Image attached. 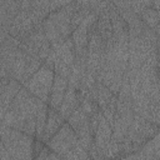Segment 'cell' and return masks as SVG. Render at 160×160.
Wrapping results in <instances>:
<instances>
[{
  "label": "cell",
  "instance_id": "obj_1",
  "mask_svg": "<svg viewBox=\"0 0 160 160\" xmlns=\"http://www.w3.org/2000/svg\"><path fill=\"white\" fill-rule=\"evenodd\" d=\"M40 99L34 96L24 85L14 96L11 104L4 114L2 122L8 126L24 131L35 136L36 128V111Z\"/></svg>",
  "mask_w": 160,
  "mask_h": 160
},
{
  "label": "cell",
  "instance_id": "obj_2",
  "mask_svg": "<svg viewBox=\"0 0 160 160\" xmlns=\"http://www.w3.org/2000/svg\"><path fill=\"white\" fill-rule=\"evenodd\" d=\"M72 11H74V1L49 12V15L44 19L42 30L45 32V36L50 41L51 48L60 45L64 40L71 36Z\"/></svg>",
  "mask_w": 160,
  "mask_h": 160
},
{
  "label": "cell",
  "instance_id": "obj_3",
  "mask_svg": "<svg viewBox=\"0 0 160 160\" xmlns=\"http://www.w3.org/2000/svg\"><path fill=\"white\" fill-rule=\"evenodd\" d=\"M0 139L8 150L10 159L30 160L32 159L35 136L24 131L12 129L0 121Z\"/></svg>",
  "mask_w": 160,
  "mask_h": 160
},
{
  "label": "cell",
  "instance_id": "obj_4",
  "mask_svg": "<svg viewBox=\"0 0 160 160\" xmlns=\"http://www.w3.org/2000/svg\"><path fill=\"white\" fill-rule=\"evenodd\" d=\"M54 75L55 72H54L52 60L50 56H48L46 60L41 64V66L24 84V86L38 99L42 100L44 102H49Z\"/></svg>",
  "mask_w": 160,
  "mask_h": 160
},
{
  "label": "cell",
  "instance_id": "obj_5",
  "mask_svg": "<svg viewBox=\"0 0 160 160\" xmlns=\"http://www.w3.org/2000/svg\"><path fill=\"white\" fill-rule=\"evenodd\" d=\"M49 56L52 60L54 72L69 79L76 58V52L71 38H68L60 45L52 48Z\"/></svg>",
  "mask_w": 160,
  "mask_h": 160
},
{
  "label": "cell",
  "instance_id": "obj_6",
  "mask_svg": "<svg viewBox=\"0 0 160 160\" xmlns=\"http://www.w3.org/2000/svg\"><path fill=\"white\" fill-rule=\"evenodd\" d=\"M69 125L72 128L74 132L78 136L79 144L89 152L92 142H94V135L90 130V122H89V115L84 111V109L79 105L74 112L66 120Z\"/></svg>",
  "mask_w": 160,
  "mask_h": 160
},
{
  "label": "cell",
  "instance_id": "obj_7",
  "mask_svg": "<svg viewBox=\"0 0 160 160\" xmlns=\"http://www.w3.org/2000/svg\"><path fill=\"white\" fill-rule=\"evenodd\" d=\"M38 25H41L36 21V19L32 16L30 9H29V0L21 6L20 11L15 15V18L11 21V25L9 28V34L15 38L18 41L24 40Z\"/></svg>",
  "mask_w": 160,
  "mask_h": 160
},
{
  "label": "cell",
  "instance_id": "obj_8",
  "mask_svg": "<svg viewBox=\"0 0 160 160\" xmlns=\"http://www.w3.org/2000/svg\"><path fill=\"white\" fill-rule=\"evenodd\" d=\"M20 46L26 52L39 56L42 61L46 60V58L49 56V54L52 50L51 44L48 40V38L45 36V32L42 30V24L38 25L24 40H21Z\"/></svg>",
  "mask_w": 160,
  "mask_h": 160
},
{
  "label": "cell",
  "instance_id": "obj_9",
  "mask_svg": "<svg viewBox=\"0 0 160 160\" xmlns=\"http://www.w3.org/2000/svg\"><path fill=\"white\" fill-rule=\"evenodd\" d=\"M78 136L74 132L72 128L69 125L68 121H65L60 129L45 142L48 145V148L52 151H55L56 154L60 155L61 159H64L65 154L68 151H70L76 144H78Z\"/></svg>",
  "mask_w": 160,
  "mask_h": 160
},
{
  "label": "cell",
  "instance_id": "obj_10",
  "mask_svg": "<svg viewBox=\"0 0 160 160\" xmlns=\"http://www.w3.org/2000/svg\"><path fill=\"white\" fill-rule=\"evenodd\" d=\"M126 158H138V159H160V135L159 131L146 140L136 151L129 154Z\"/></svg>",
  "mask_w": 160,
  "mask_h": 160
},
{
  "label": "cell",
  "instance_id": "obj_11",
  "mask_svg": "<svg viewBox=\"0 0 160 160\" xmlns=\"http://www.w3.org/2000/svg\"><path fill=\"white\" fill-rule=\"evenodd\" d=\"M96 29H98L102 41L106 45V51H109L112 48V29H111V22H110L109 12H108V9H106V4L98 14Z\"/></svg>",
  "mask_w": 160,
  "mask_h": 160
},
{
  "label": "cell",
  "instance_id": "obj_12",
  "mask_svg": "<svg viewBox=\"0 0 160 160\" xmlns=\"http://www.w3.org/2000/svg\"><path fill=\"white\" fill-rule=\"evenodd\" d=\"M80 101H81V98H80L79 91L75 88L68 85L66 91H65V95H64L62 101H61V105L59 108V112L62 115V118L65 120H68V118L80 105Z\"/></svg>",
  "mask_w": 160,
  "mask_h": 160
},
{
  "label": "cell",
  "instance_id": "obj_13",
  "mask_svg": "<svg viewBox=\"0 0 160 160\" xmlns=\"http://www.w3.org/2000/svg\"><path fill=\"white\" fill-rule=\"evenodd\" d=\"M68 88V78H64L59 74L54 75V81H52V86H51V91H50V98H49V106L58 109L61 105L62 98L65 95Z\"/></svg>",
  "mask_w": 160,
  "mask_h": 160
},
{
  "label": "cell",
  "instance_id": "obj_14",
  "mask_svg": "<svg viewBox=\"0 0 160 160\" xmlns=\"http://www.w3.org/2000/svg\"><path fill=\"white\" fill-rule=\"evenodd\" d=\"M66 120L62 118V115L59 112L58 109H54L51 106H48V116H46V124H45V129H44L42 141L46 142L60 129V126Z\"/></svg>",
  "mask_w": 160,
  "mask_h": 160
},
{
  "label": "cell",
  "instance_id": "obj_15",
  "mask_svg": "<svg viewBox=\"0 0 160 160\" xmlns=\"http://www.w3.org/2000/svg\"><path fill=\"white\" fill-rule=\"evenodd\" d=\"M21 86L22 85L15 79H10L8 82L4 84V88H2V91L0 95V121H2L5 111L8 110L14 96L16 95V92L20 90Z\"/></svg>",
  "mask_w": 160,
  "mask_h": 160
},
{
  "label": "cell",
  "instance_id": "obj_16",
  "mask_svg": "<svg viewBox=\"0 0 160 160\" xmlns=\"http://www.w3.org/2000/svg\"><path fill=\"white\" fill-rule=\"evenodd\" d=\"M48 102H44L42 100H40L39 106H38V111H36V128H35V139L36 140H41L42 141V135H44V129H45V124H46V116H48Z\"/></svg>",
  "mask_w": 160,
  "mask_h": 160
},
{
  "label": "cell",
  "instance_id": "obj_17",
  "mask_svg": "<svg viewBox=\"0 0 160 160\" xmlns=\"http://www.w3.org/2000/svg\"><path fill=\"white\" fill-rule=\"evenodd\" d=\"M139 16L148 28L152 29L156 34H159V20H160L159 10H155L152 8H145L144 10H141Z\"/></svg>",
  "mask_w": 160,
  "mask_h": 160
},
{
  "label": "cell",
  "instance_id": "obj_18",
  "mask_svg": "<svg viewBox=\"0 0 160 160\" xmlns=\"http://www.w3.org/2000/svg\"><path fill=\"white\" fill-rule=\"evenodd\" d=\"M112 96H114V94L110 91L109 88H106L102 82L96 81V102L99 105L100 111L110 102Z\"/></svg>",
  "mask_w": 160,
  "mask_h": 160
},
{
  "label": "cell",
  "instance_id": "obj_19",
  "mask_svg": "<svg viewBox=\"0 0 160 160\" xmlns=\"http://www.w3.org/2000/svg\"><path fill=\"white\" fill-rule=\"evenodd\" d=\"M26 1L28 0H0V10L14 19Z\"/></svg>",
  "mask_w": 160,
  "mask_h": 160
},
{
  "label": "cell",
  "instance_id": "obj_20",
  "mask_svg": "<svg viewBox=\"0 0 160 160\" xmlns=\"http://www.w3.org/2000/svg\"><path fill=\"white\" fill-rule=\"evenodd\" d=\"M89 152L78 142L70 151H68L64 156V159H89Z\"/></svg>",
  "mask_w": 160,
  "mask_h": 160
},
{
  "label": "cell",
  "instance_id": "obj_21",
  "mask_svg": "<svg viewBox=\"0 0 160 160\" xmlns=\"http://www.w3.org/2000/svg\"><path fill=\"white\" fill-rule=\"evenodd\" d=\"M72 1L74 0H49V2H50V12L56 10V9H60V8H62V6H65V5L70 4V2H72Z\"/></svg>",
  "mask_w": 160,
  "mask_h": 160
},
{
  "label": "cell",
  "instance_id": "obj_22",
  "mask_svg": "<svg viewBox=\"0 0 160 160\" xmlns=\"http://www.w3.org/2000/svg\"><path fill=\"white\" fill-rule=\"evenodd\" d=\"M0 159H10V155H9L8 150L5 149L1 139H0Z\"/></svg>",
  "mask_w": 160,
  "mask_h": 160
},
{
  "label": "cell",
  "instance_id": "obj_23",
  "mask_svg": "<svg viewBox=\"0 0 160 160\" xmlns=\"http://www.w3.org/2000/svg\"><path fill=\"white\" fill-rule=\"evenodd\" d=\"M4 84H5V82H2V81L0 80V95H1V91H2V88H4Z\"/></svg>",
  "mask_w": 160,
  "mask_h": 160
}]
</instances>
